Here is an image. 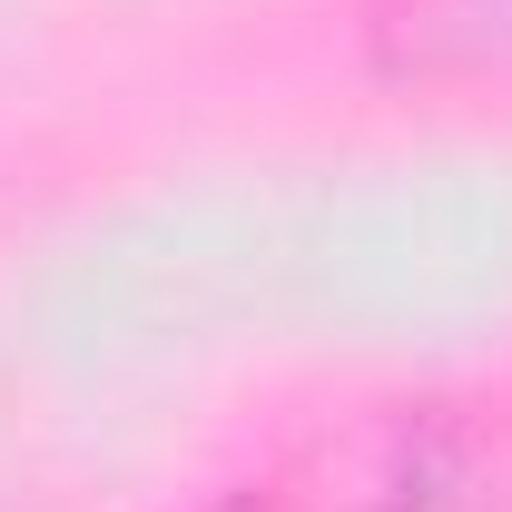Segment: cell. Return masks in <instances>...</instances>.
I'll return each mask as SVG.
<instances>
[{
	"label": "cell",
	"instance_id": "6da1fadb",
	"mask_svg": "<svg viewBox=\"0 0 512 512\" xmlns=\"http://www.w3.org/2000/svg\"><path fill=\"white\" fill-rule=\"evenodd\" d=\"M394 40L424 79H493L512 69V0H404Z\"/></svg>",
	"mask_w": 512,
	"mask_h": 512
}]
</instances>
